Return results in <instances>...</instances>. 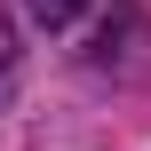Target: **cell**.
I'll return each mask as SVG.
<instances>
[{
  "label": "cell",
  "instance_id": "cell-2",
  "mask_svg": "<svg viewBox=\"0 0 151 151\" xmlns=\"http://www.w3.org/2000/svg\"><path fill=\"white\" fill-rule=\"evenodd\" d=\"M8 56H16V16L0 8V72H8Z\"/></svg>",
  "mask_w": 151,
  "mask_h": 151
},
{
  "label": "cell",
  "instance_id": "cell-1",
  "mask_svg": "<svg viewBox=\"0 0 151 151\" xmlns=\"http://www.w3.org/2000/svg\"><path fill=\"white\" fill-rule=\"evenodd\" d=\"M24 8H32V24H48V32H64V24H72V16L88 8V0H24Z\"/></svg>",
  "mask_w": 151,
  "mask_h": 151
}]
</instances>
